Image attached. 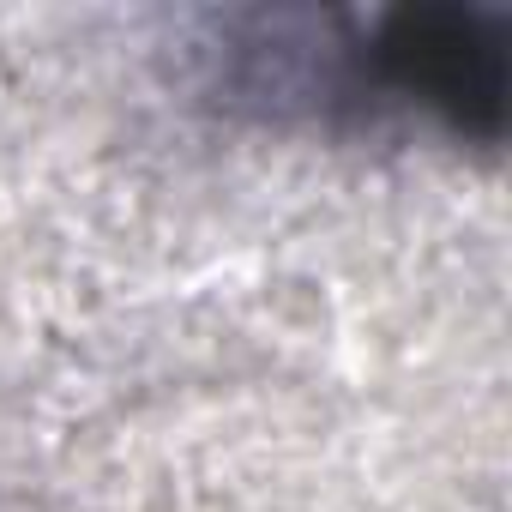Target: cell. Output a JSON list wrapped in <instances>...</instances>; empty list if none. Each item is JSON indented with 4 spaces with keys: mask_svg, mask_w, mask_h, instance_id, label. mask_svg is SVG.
I'll use <instances>...</instances> for the list:
<instances>
[{
    "mask_svg": "<svg viewBox=\"0 0 512 512\" xmlns=\"http://www.w3.org/2000/svg\"><path fill=\"white\" fill-rule=\"evenodd\" d=\"M374 85L434 109L452 133L500 139L506 121V31L482 13L458 7H410L380 25L374 49Z\"/></svg>",
    "mask_w": 512,
    "mask_h": 512,
    "instance_id": "1",
    "label": "cell"
}]
</instances>
